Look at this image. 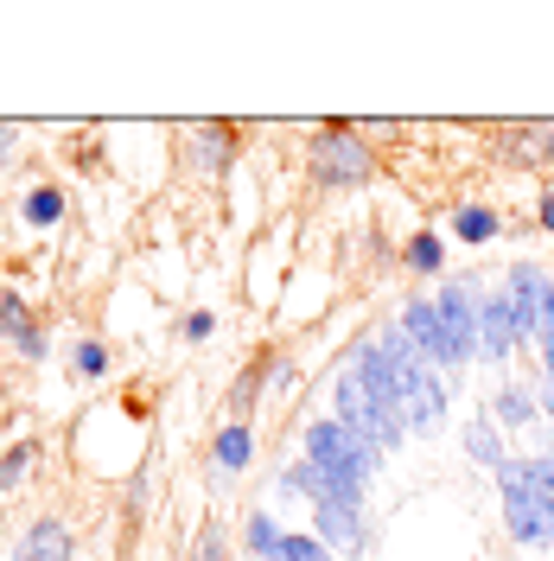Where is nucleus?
I'll return each instance as SVG.
<instances>
[{"mask_svg": "<svg viewBox=\"0 0 554 561\" xmlns=\"http://www.w3.org/2000/svg\"><path fill=\"white\" fill-rule=\"evenodd\" d=\"M307 167H312V185H325V192H350V185H370V179H377V147L363 140V128L332 122V128L312 135Z\"/></svg>", "mask_w": 554, "mask_h": 561, "instance_id": "obj_1", "label": "nucleus"}, {"mask_svg": "<svg viewBox=\"0 0 554 561\" xmlns=\"http://www.w3.org/2000/svg\"><path fill=\"white\" fill-rule=\"evenodd\" d=\"M307 459L319 466V472H332L338 485H350V491H363L382 472V454L363 440V434H350L338 415H325V421L307 427Z\"/></svg>", "mask_w": 554, "mask_h": 561, "instance_id": "obj_2", "label": "nucleus"}, {"mask_svg": "<svg viewBox=\"0 0 554 561\" xmlns=\"http://www.w3.org/2000/svg\"><path fill=\"white\" fill-rule=\"evenodd\" d=\"M332 415L345 421L350 434H363V440H370L377 454H395V447H402V434H408V427L389 415V409H382L370 389L357 383V370H345V377L332 383Z\"/></svg>", "mask_w": 554, "mask_h": 561, "instance_id": "obj_3", "label": "nucleus"}, {"mask_svg": "<svg viewBox=\"0 0 554 561\" xmlns=\"http://www.w3.org/2000/svg\"><path fill=\"white\" fill-rule=\"evenodd\" d=\"M497 504H504V529H510V542H522V549H542L554 497H542V491H535L529 479H522V466H517V459H510V466L497 472Z\"/></svg>", "mask_w": 554, "mask_h": 561, "instance_id": "obj_4", "label": "nucleus"}, {"mask_svg": "<svg viewBox=\"0 0 554 561\" xmlns=\"http://www.w3.org/2000/svg\"><path fill=\"white\" fill-rule=\"evenodd\" d=\"M434 313H440V325H447V339H452V357H459V370L478 357V280L472 275H459L447 280L440 294H434Z\"/></svg>", "mask_w": 554, "mask_h": 561, "instance_id": "obj_5", "label": "nucleus"}, {"mask_svg": "<svg viewBox=\"0 0 554 561\" xmlns=\"http://www.w3.org/2000/svg\"><path fill=\"white\" fill-rule=\"evenodd\" d=\"M395 325H402V339L420 351V364H434L440 377H447V370L459 377V357H452L447 325H440V313H434V294H427V300H402V319H395Z\"/></svg>", "mask_w": 554, "mask_h": 561, "instance_id": "obj_6", "label": "nucleus"}, {"mask_svg": "<svg viewBox=\"0 0 554 561\" xmlns=\"http://www.w3.org/2000/svg\"><path fill=\"white\" fill-rule=\"evenodd\" d=\"M497 287H504V300H510V313H517L522 345H535V339H542V294H549V268H542V262H510Z\"/></svg>", "mask_w": 554, "mask_h": 561, "instance_id": "obj_7", "label": "nucleus"}, {"mask_svg": "<svg viewBox=\"0 0 554 561\" xmlns=\"http://www.w3.org/2000/svg\"><path fill=\"white\" fill-rule=\"evenodd\" d=\"M517 351H522L517 313H510L504 287H490V294H478V357H485V364H510Z\"/></svg>", "mask_w": 554, "mask_h": 561, "instance_id": "obj_8", "label": "nucleus"}, {"mask_svg": "<svg viewBox=\"0 0 554 561\" xmlns=\"http://www.w3.org/2000/svg\"><path fill=\"white\" fill-rule=\"evenodd\" d=\"M312 524H319V542L332 556H363L370 529H363V497H338V504H312Z\"/></svg>", "mask_w": 554, "mask_h": 561, "instance_id": "obj_9", "label": "nucleus"}, {"mask_svg": "<svg viewBox=\"0 0 554 561\" xmlns=\"http://www.w3.org/2000/svg\"><path fill=\"white\" fill-rule=\"evenodd\" d=\"M497 160H510V167H554V122H504L497 128Z\"/></svg>", "mask_w": 554, "mask_h": 561, "instance_id": "obj_10", "label": "nucleus"}, {"mask_svg": "<svg viewBox=\"0 0 554 561\" xmlns=\"http://www.w3.org/2000/svg\"><path fill=\"white\" fill-rule=\"evenodd\" d=\"M0 332H7V339H13V351H20V357H45V332H38V319H33V307H26V300H20V294H0Z\"/></svg>", "mask_w": 554, "mask_h": 561, "instance_id": "obj_11", "label": "nucleus"}, {"mask_svg": "<svg viewBox=\"0 0 554 561\" xmlns=\"http://www.w3.org/2000/svg\"><path fill=\"white\" fill-rule=\"evenodd\" d=\"M504 237V210L485 205V198H472V205H459L452 210V243H465V249H485Z\"/></svg>", "mask_w": 554, "mask_h": 561, "instance_id": "obj_12", "label": "nucleus"}, {"mask_svg": "<svg viewBox=\"0 0 554 561\" xmlns=\"http://www.w3.org/2000/svg\"><path fill=\"white\" fill-rule=\"evenodd\" d=\"M185 140H192V160L205 173H223L236 160V128L230 122H198V128H185Z\"/></svg>", "mask_w": 554, "mask_h": 561, "instance_id": "obj_13", "label": "nucleus"}, {"mask_svg": "<svg viewBox=\"0 0 554 561\" xmlns=\"http://www.w3.org/2000/svg\"><path fill=\"white\" fill-rule=\"evenodd\" d=\"M13 561H70V529L58 524V517H38V524L20 536Z\"/></svg>", "mask_w": 554, "mask_h": 561, "instance_id": "obj_14", "label": "nucleus"}, {"mask_svg": "<svg viewBox=\"0 0 554 561\" xmlns=\"http://www.w3.org/2000/svg\"><path fill=\"white\" fill-rule=\"evenodd\" d=\"M465 454L478 459L490 479L510 466V454H504V434H497V421H490V415H472V421H465Z\"/></svg>", "mask_w": 554, "mask_h": 561, "instance_id": "obj_15", "label": "nucleus"}, {"mask_svg": "<svg viewBox=\"0 0 554 561\" xmlns=\"http://www.w3.org/2000/svg\"><path fill=\"white\" fill-rule=\"evenodd\" d=\"M535 415H542V409H535V389L504 377V383H497V396H490V421H497V427H529Z\"/></svg>", "mask_w": 554, "mask_h": 561, "instance_id": "obj_16", "label": "nucleus"}, {"mask_svg": "<svg viewBox=\"0 0 554 561\" xmlns=\"http://www.w3.org/2000/svg\"><path fill=\"white\" fill-rule=\"evenodd\" d=\"M210 459H217V472H249V459H255V427H249V421H230V427L210 440Z\"/></svg>", "mask_w": 554, "mask_h": 561, "instance_id": "obj_17", "label": "nucleus"}, {"mask_svg": "<svg viewBox=\"0 0 554 561\" xmlns=\"http://www.w3.org/2000/svg\"><path fill=\"white\" fill-rule=\"evenodd\" d=\"M402 268H408V275H447V243H440V230H415V237L402 243Z\"/></svg>", "mask_w": 554, "mask_h": 561, "instance_id": "obj_18", "label": "nucleus"}, {"mask_svg": "<svg viewBox=\"0 0 554 561\" xmlns=\"http://www.w3.org/2000/svg\"><path fill=\"white\" fill-rule=\"evenodd\" d=\"M280 542H287V529H280L268 511H255V517L243 524V549H249L255 561H280Z\"/></svg>", "mask_w": 554, "mask_h": 561, "instance_id": "obj_19", "label": "nucleus"}, {"mask_svg": "<svg viewBox=\"0 0 554 561\" xmlns=\"http://www.w3.org/2000/svg\"><path fill=\"white\" fill-rule=\"evenodd\" d=\"M20 217H26L33 230H51V224L65 217V185H33V192L20 198Z\"/></svg>", "mask_w": 554, "mask_h": 561, "instance_id": "obj_20", "label": "nucleus"}, {"mask_svg": "<svg viewBox=\"0 0 554 561\" xmlns=\"http://www.w3.org/2000/svg\"><path fill=\"white\" fill-rule=\"evenodd\" d=\"M275 370V351H262L255 357V370H243L236 383H230V421H249V409H255V396H262V377Z\"/></svg>", "mask_w": 554, "mask_h": 561, "instance_id": "obj_21", "label": "nucleus"}, {"mask_svg": "<svg viewBox=\"0 0 554 561\" xmlns=\"http://www.w3.org/2000/svg\"><path fill=\"white\" fill-rule=\"evenodd\" d=\"M70 370H77L83 383H96V377H108V345H103V339H83V345L70 351Z\"/></svg>", "mask_w": 554, "mask_h": 561, "instance_id": "obj_22", "label": "nucleus"}, {"mask_svg": "<svg viewBox=\"0 0 554 561\" xmlns=\"http://www.w3.org/2000/svg\"><path fill=\"white\" fill-rule=\"evenodd\" d=\"M33 440H20V447H7V459H0V491H13L20 485V479H26V472H33Z\"/></svg>", "mask_w": 554, "mask_h": 561, "instance_id": "obj_23", "label": "nucleus"}, {"mask_svg": "<svg viewBox=\"0 0 554 561\" xmlns=\"http://www.w3.org/2000/svg\"><path fill=\"white\" fill-rule=\"evenodd\" d=\"M517 466H522V479L542 491V497H554V454H517Z\"/></svg>", "mask_w": 554, "mask_h": 561, "instance_id": "obj_24", "label": "nucleus"}, {"mask_svg": "<svg viewBox=\"0 0 554 561\" xmlns=\"http://www.w3.org/2000/svg\"><path fill=\"white\" fill-rule=\"evenodd\" d=\"M178 332H185V339H192V345H205L210 332H217V319H210L205 307H198V313H185V325H178Z\"/></svg>", "mask_w": 554, "mask_h": 561, "instance_id": "obj_25", "label": "nucleus"}, {"mask_svg": "<svg viewBox=\"0 0 554 561\" xmlns=\"http://www.w3.org/2000/svg\"><path fill=\"white\" fill-rule=\"evenodd\" d=\"M535 224L554 237V185H542V192H535Z\"/></svg>", "mask_w": 554, "mask_h": 561, "instance_id": "obj_26", "label": "nucleus"}, {"mask_svg": "<svg viewBox=\"0 0 554 561\" xmlns=\"http://www.w3.org/2000/svg\"><path fill=\"white\" fill-rule=\"evenodd\" d=\"M198 556H205V561H230V556H223V536H217V524H205V536H198Z\"/></svg>", "mask_w": 554, "mask_h": 561, "instance_id": "obj_27", "label": "nucleus"}, {"mask_svg": "<svg viewBox=\"0 0 554 561\" xmlns=\"http://www.w3.org/2000/svg\"><path fill=\"white\" fill-rule=\"evenodd\" d=\"M535 409L554 421V377H542V383H535Z\"/></svg>", "mask_w": 554, "mask_h": 561, "instance_id": "obj_28", "label": "nucleus"}, {"mask_svg": "<svg viewBox=\"0 0 554 561\" xmlns=\"http://www.w3.org/2000/svg\"><path fill=\"white\" fill-rule=\"evenodd\" d=\"M542 549H554V511H549V536H542Z\"/></svg>", "mask_w": 554, "mask_h": 561, "instance_id": "obj_29", "label": "nucleus"}]
</instances>
